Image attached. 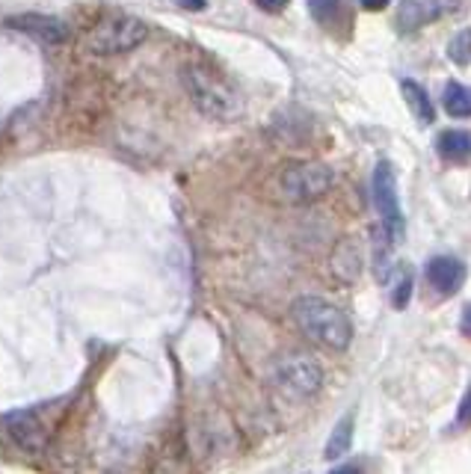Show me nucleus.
Listing matches in <instances>:
<instances>
[{
	"label": "nucleus",
	"mask_w": 471,
	"mask_h": 474,
	"mask_svg": "<svg viewBox=\"0 0 471 474\" xmlns=\"http://www.w3.org/2000/svg\"><path fill=\"white\" fill-rule=\"evenodd\" d=\"M181 84L187 89L190 101L196 104L199 113L217 122H234L243 113V98L229 80H222L217 72H211L208 66L187 63L181 68Z\"/></svg>",
	"instance_id": "1"
},
{
	"label": "nucleus",
	"mask_w": 471,
	"mask_h": 474,
	"mask_svg": "<svg viewBox=\"0 0 471 474\" xmlns=\"http://www.w3.org/2000/svg\"><path fill=\"white\" fill-rule=\"evenodd\" d=\"M294 320L305 338L330 350H347L353 341V324L341 309L321 297H300L294 302Z\"/></svg>",
	"instance_id": "2"
},
{
	"label": "nucleus",
	"mask_w": 471,
	"mask_h": 474,
	"mask_svg": "<svg viewBox=\"0 0 471 474\" xmlns=\"http://www.w3.org/2000/svg\"><path fill=\"white\" fill-rule=\"evenodd\" d=\"M146 36H149L146 22H140L134 15H116V18H107V22L92 27V33L86 36V45L92 54L116 57V54H125V50H134L137 45H142Z\"/></svg>",
	"instance_id": "3"
},
{
	"label": "nucleus",
	"mask_w": 471,
	"mask_h": 474,
	"mask_svg": "<svg viewBox=\"0 0 471 474\" xmlns=\"http://www.w3.org/2000/svg\"><path fill=\"white\" fill-rule=\"evenodd\" d=\"M332 166L321 164V160H296V164L285 166L279 175V190L288 201H314L332 187Z\"/></svg>",
	"instance_id": "4"
},
{
	"label": "nucleus",
	"mask_w": 471,
	"mask_h": 474,
	"mask_svg": "<svg viewBox=\"0 0 471 474\" xmlns=\"http://www.w3.org/2000/svg\"><path fill=\"white\" fill-rule=\"evenodd\" d=\"M371 199L376 210H380L383 219V231L388 235L392 244H401L403 231H406V219L401 210V199H397V175L388 160H380L371 175Z\"/></svg>",
	"instance_id": "5"
},
{
	"label": "nucleus",
	"mask_w": 471,
	"mask_h": 474,
	"mask_svg": "<svg viewBox=\"0 0 471 474\" xmlns=\"http://www.w3.org/2000/svg\"><path fill=\"white\" fill-rule=\"evenodd\" d=\"M276 382H279V389L288 391L291 398H309L321 389L323 371L312 356L294 353V356H285L279 365H276Z\"/></svg>",
	"instance_id": "6"
},
{
	"label": "nucleus",
	"mask_w": 471,
	"mask_h": 474,
	"mask_svg": "<svg viewBox=\"0 0 471 474\" xmlns=\"http://www.w3.org/2000/svg\"><path fill=\"white\" fill-rule=\"evenodd\" d=\"M0 427L9 433V439L15 442L22 451H42L45 448V427L33 412H9V416L0 418Z\"/></svg>",
	"instance_id": "7"
},
{
	"label": "nucleus",
	"mask_w": 471,
	"mask_h": 474,
	"mask_svg": "<svg viewBox=\"0 0 471 474\" xmlns=\"http://www.w3.org/2000/svg\"><path fill=\"white\" fill-rule=\"evenodd\" d=\"M13 30L24 36H33L45 45H59L68 39V27L54 15H42V13H27V15H13L6 22Z\"/></svg>",
	"instance_id": "8"
},
{
	"label": "nucleus",
	"mask_w": 471,
	"mask_h": 474,
	"mask_svg": "<svg viewBox=\"0 0 471 474\" xmlns=\"http://www.w3.org/2000/svg\"><path fill=\"white\" fill-rule=\"evenodd\" d=\"M427 282L436 294L454 297L466 282V264L454 255H439L427 264Z\"/></svg>",
	"instance_id": "9"
},
{
	"label": "nucleus",
	"mask_w": 471,
	"mask_h": 474,
	"mask_svg": "<svg viewBox=\"0 0 471 474\" xmlns=\"http://www.w3.org/2000/svg\"><path fill=\"white\" fill-rule=\"evenodd\" d=\"M362 267H365V258H362V249L356 244L353 237H344L338 240L332 255H330V270L338 282H344V285H353L356 279L362 276Z\"/></svg>",
	"instance_id": "10"
},
{
	"label": "nucleus",
	"mask_w": 471,
	"mask_h": 474,
	"mask_svg": "<svg viewBox=\"0 0 471 474\" xmlns=\"http://www.w3.org/2000/svg\"><path fill=\"white\" fill-rule=\"evenodd\" d=\"M442 4L439 0H401V9H397V24L401 30H418L430 22H436L439 13H442Z\"/></svg>",
	"instance_id": "11"
},
{
	"label": "nucleus",
	"mask_w": 471,
	"mask_h": 474,
	"mask_svg": "<svg viewBox=\"0 0 471 474\" xmlns=\"http://www.w3.org/2000/svg\"><path fill=\"white\" fill-rule=\"evenodd\" d=\"M436 151L445 160H450V164H466L471 157V134L468 130H457V128L442 130L436 139Z\"/></svg>",
	"instance_id": "12"
},
{
	"label": "nucleus",
	"mask_w": 471,
	"mask_h": 474,
	"mask_svg": "<svg viewBox=\"0 0 471 474\" xmlns=\"http://www.w3.org/2000/svg\"><path fill=\"white\" fill-rule=\"evenodd\" d=\"M403 98H406V104H409V110L415 113V119H421V122L427 125V122H433V101H430V95H427V89L421 86V84H415V80H403Z\"/></svg>",
	"instance_id": "13"
},
{
	"label": "nucleus",
	"mask_w": 471,
	"mask_h": 474,
	"mask_svg": "<svg viewBox=\"0 0 471 474\" xmlns=\"http://www.w3.org/2000/svg\"><path fill=\"white\" fill-rule=\"evenodd\" d=\"M309 9L321 24H335L350 18V4L347 0H309Z\"/></svg>",
	"instance_id": "14"
},
{
	"label": "nucleus",
	"mask_w": 471,
	"mask_h": 474,
	"mask_svg": "<svg viewBox=\"0 0 471 474\" xmlns=\"http://www.w3.org/2000/svg\"><path fill=\"white\" fill-rule=\"evenodd\" d=\"M445 110L457 119H468L471 116V86L463 84H448L445 86Z\"/></svg>",
	"instance_id": "15"
},
{
	"label": "nucleus",
	"mask_w": 471,
	"mask_h": 474,
	"mask_svg": "<svg viewBox=\"0 0 471 474\" xmlns=\"http://www.w3.org/2000/svg\"><path fill=\"white\" fill-rule=\"evenodd\" d=\"M350 445H353V418H341V421H338V427L332 430L330 442H326L323 457H326V460L344 457V453L350 451Z\"/></svg>",
	"instance_id": "16"
},
{
	"label": "nucleus",
	"mask_w": 471,
	"mask_h": 474,
	"mask_svg": "<svg viewBox=\"0 0 471 474\" xmlns=\"http://www.w3.org/2000/svg\"><path fill=\"white\" fill-rule=\"evenodd\" d=\"M448 57L454 59L457 66L471 63V30H459L454 36V42L448 45Z\"/></svg>",
	"instance_id": "17"
},
{
	"label": "nucleus",
	"mask_w": 471,
	"mask_h": 474,
	"mask_svg": "<svg viewBox=\"0 0 471 474\" xmlns=\"http://www.w3.org/2000/svg\"><path fill=\"white\" fill-rule=\"evenodd\" d=\"M409 297H412V273H409V270H403L401 279H397V285H394L392 306H394V309H406Z\"/></svg>",
	"instance_id": "18"
},
{
	"label": "nucleus",
	"mask_w": 471,
	"mask_h": 474,
	"mask_svg": "<svg viewBox=\"0 0 471 474\" xmlns=\"http://www.w3.org/2000/svg\"><path fill=\"white\" fill-rule=\"evenodd\" d=\"M457 425H471V389L466 391L463 403H459V409H457Z\"/></svg>",
	"instance_id": "19"
},
{
	"label": "nucleus",
	"mask_w": 471,
	"mask_h": 474,
	"mask_svg": "<svg viewBox=\"0 0 471 474\" xmlns=\"http://www.w3.org/2000/svg\"><path fill=\"white\" fill-rule=\"evenodd\" d=\"M255 4H258L264 13H282V9L288 6V0H255Z\"/></svg>",
	"instance_id": "20"
},
{
	"label": "nucleus",
	"mask_w": 471,
	"mask_h": 474,
	"mask_svg": "<svg viewBox=\"0 0 471 474\" xmlns=\"http://www.w3.org/2000/svg\"><path fill=\"white\" fill-rule=\"evenodd\" d=\"M392 0H362V6L365 9H371V13H380V9H385Z\"/></svg>",
	"instance_id": "21"
},
{
	"label": "nucleus",
	"mask_w": 471,
	"mask_h": 474,
	"mask_svg": "<svg viewBox=\"0 0 471 474\" xmlns=\"http://www.w3.org/2000/svg\"><path fill=\"white\" fill-rule=\"evenodd\" d=\"M463 332L471 338V302L463 309Z\"/></svg>",
	"instance_id": "22"
},
{
	"label": "nucleus",
	"mask_w": 471,
	"mask_h": 474,
	"mask_svg": "<svg viewBox=\"0 0 471 474\" xmlns=\"http://www.w3.org/2000/svg\"><path fill=\"white\" fill-rule=\"evenodd\" d=\"M330 474H362L359 466H341V469H332Z\"/></svg>",
	"instance_id": "23"
},
{
	"label": "nucleus",
	"mask_w": 471,
	"mask_h": 474,
	"mask_svg": "<svg viewBox=\"0 0 471 474\" xmlns=\"http://www.w3.org/2000/svg\"><path fill=\"white\" fill-rule=\"evenodd\" d=\"M181 6H187V9H202L204 6V0H178Z\"/></svg>",
	"instance_id": "24"
}]
</instances>
